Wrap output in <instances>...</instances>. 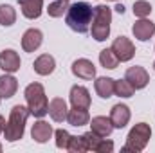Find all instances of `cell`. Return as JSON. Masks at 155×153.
Returning a JSON list of instances; mask_svg holds the SVG:
<instances>
[{"label": "cell", "instance_id": "9c48e42d", "mask_svg": "<svg viewBox=\"0 0 155 153\" xmlns=\"http://www.w3.org/2000/svg\"><path fill=\"white\" fill-rule=\"evenodd\" d=\"M124 79H126L135 90H141V88H144V86L150 83V74L146 72V69L135 65V67H130V69L126 70Z\"/></svg>", "mask_w": 155, "mask_h": 153}, {"label": "cell", "instance_id": "603a6c76", "mask_svg": "<svg viewBox=\"0 0 155 153\" xmlns=\"http://www.w3.org/2000/svg\"><path fill=\"white\" fill-rule=\"evenodd\" d=\"M16 22V11L9 4H0V25L11 27Z\"/></svg>", "mask_w": 155, "mask_h": 153}, {"label": "cell", "instance_id": "8fae6325", "mask_svg": "<svg viewBox=\"0 0 155 153\" xmlns=\"http://www.w3.org/2000/svg\"><path fill=\"white\" fill-rule=\"evenodd\" d=\"M132 33L139 41H148L155 34V24L148 18H139L132 25Z\"/></svg>", "mask_w": 155, "mask_h": 153}, {"label": "cell", "instance_id": "4fadbf2b", "mask_svg": "<svg viewBox=\"0 0 155 153\" xmlns=\"http://www.w3.org/2000/svg\"><path fill=\"white\" fill-rule=\"evenodd\" d=\"M41 41H43V34H41L40 29H35V27L27 29L24 33V36H22V49L25 52H35V50L40 49Z\"/></svg>", "mask_w": 155, "mask_h": 153}, {"label": "cell", "instance_id": "d4e9b609", "mask_svg": "<svg viewBox=\"0 0 155 153\" xmlns=\"http://www.w3.org/2000/svg\"><path fill=\"white\" fill-rule=\"evenodd\" d=\"M69 5H71L69 0H54V2L49 4L47 13H49V16H52V18H60V16H63V15L67 13Z\"/></svg>", "mask_w": 155, "mask_h": 153}, {"label": "cell", "instance_id": "d6986e66", "mask_svg": "<svg viewBox=\"0 0 155 153\" xmlns=\"http://www.w3.org/2000/svg\"><path fill=\"white\" fill-rule=\"evenodd\" d=\"M18 90V79L11 76L9 72H5L4 76H0V97L2 99H9L16 94Z\"/></svg>", "mask_w": 155, "mask_h": 153}, {"label": "cell", "instance_id": "5bb4252c", "mask_svg": "<svg viewBox=\"0 0 155 153\" xmlns=\"http://www.w3.org/2000/svg\"><path fill=\"white\" fill-rule=\"evenodd\" d=\"M69 97H71V105L72 106H78V108H90V92L85 88V86H81V85H74L72 88H71V94H69Z\"/></svg>", "mask_w": 155, "mask_h": 153}, {"label": "cell", "instance_id": "1f68e13d", "mask_svg": "<svg viewBox=\"0 0 155 153\" xmlns=\"http://www.w3.org/2000/svg\"><path fill=\"white\" fill-rule=\"evenodd\" d=\"M153 70H155V61H153Z\"/></svg>", "mask_w": 155, "mask_h": 153}, {"label": "cell", "instance_id": "5b68a950", "mask_svg": "<svg viewBox=\"0 0 155 153\" xmlns=\"http://www.w3.org/2000/svg\"><path fill=\"white\" fill-rule=\"evenodd\" d=\"M152 139V128L150 124L146 122H137L130 132H128V137H126V144L121 148L123 153H139L146 148V144L150 142Z\"/></svg>", "mask_w": 155, "mask_h": 153}, {"label": "cell", "instance_id": "ac0fdd59", "mask_svg": "<svg viewBox=\"0 0 155 153\" xmlns=\"http://www.w3.org/2000/svg\"><path fill=\"white\" fill-rule=\"evenodd\" d=\"M33 69H35V72L40 74V76H49V74L54 72L56 61H54V58H52L51 54H41V56H38V58L35 60Z\"/></svg>", "mask_w": 155, "mask_h": 153}, {"label": "cell", "instance_id": "4dcf8cb0", "mask_svg": "<svg viewBox=\"0 0 155 153\" xmlns=\"http://www.w3.org/2000/svg\"><path fill=\"white\" fill-rule=\"evenodd\" d=\"M116 11H117V13H121V15H123V11H124V7H123V5L119 4V5H117V7H116Z\"/></svg>", "mask_w": 155, "mask_h": 153}, {"label": "cell", "instance_id": "7a4b0ae2", "mask_svg": "<svg viewBox=\"0 0 155 153\" xmlns=\"http://www.w3.org/2000/svg\"><path fill=\"white\" fill-rule=\"evenodd\" d=\"M31 115L27 106L22 105H15L9 112V119L5 121V128H4V137L9 142H16L24 137L25 132V124H27V117Z\"/></svg>", "mask_w": 155, "mask_h": 153}, {"label": "cell", "instance_id": "f546056e", "mask_svg": "<svg viewBox=\"0 0 155 153\" xmlns=\"http://www.w3.org/2000/svg\"><path fill=\"white\" fill-rule=\"evenodd\" d=\"M4 128H5V119L4 115H0V133H4Z\"/></svg>", "mask_w": 155, "mask_h": 153}, {"label": "cell", "instance_id": "484cf974", "mask_svg": "<svg viewBox=\"0 0 155 153\" xmlns=\"http://www.w3.org/2000/svg\"><path fill=\"white\" fill-rule=\"evenodd\" d=\"M134 92H135V88H134L126 79H117L116 83H114V94H116L117 97L128 99V97L134 96Z\"/></svg>", "mask_w": 155, "mask_h": 153}, {"label": "cell", "instance_id": "836d02e7", "mask_svg": "<svg viewBox=\"0 0 155 153\" xmlns=\"http://www.w3.org/2000/svg\"><path fill=\"white\" fill-rule=\"evenodd\" d=\"M114 2H119V0H114Z\"/></svg>", "mask_w": 155, "mask_h": 153}, {"label": "cell", "instance_id": "277c9868", "mask_svg": "<svg viewBox=\"0 0 155 153\" xmlns=\"http://www.w3.org/2000/svg\"><path fill=\"white\" fill-rule=\"evenodd\" d=\"M110 24H112V9L105 4L94 7V16L90 24V33L96 41H105L110 36Z\"/></svg>", "mask_w": 155, "mask_h": 153}, {"label": "cell", "instance_id": "44dd1931", "mask_svg": "<svg viewBox=\"0 0 155 153\" xmlns=\"http://www.w3.org/2000/svg\"><path fill=\"white\" fill-rule=\"evenodd\" d=\"M67 121L71 126H85L90 122V114H88V108H78L72 106L69 112H67Z\"/></svg>", "mask_w": 155, "mask_h": 153}, {"label": "cell", "instance_id": "e0dca14e", "mask_svg": "<svg viewBox=\"0 0 155 153\" xmlns=\"http://www.w3.org/2000/svg\"><path fill=\"white\" fill-rule=\"evenodd\" d=\"M90 130L99 135V137H108L112 132H114V126H112V121L110 117H105V115H97L90 121Z\"/></svg>", "mask_w": 155, "mask_h": 153}, {"label": "cell", "instance_id": "9a60e30c", "mask_svg": "<svg viewBox=\"0 0 155 153\" xmlns=\"http://www.w3.org/2000/svg\"><path fill=\"white\" fill-rule=\"evenodd\" d=\"M52 126L47 122V121H36L35 124H33V128H31V137L38 142V144H43V142H47L51 137H52Z\"/></svg>", "mask_w": 155, "mask_h": 153}, {"label": "cell", "instance_id": "cb8c5ba5", "mask_svg": "<svg viewBox=\"0 0 155 153\" xmlns=\"http://www.w3.org/2000/svg\"><path fill=\"white\" fill-rule=\"evenodd\" d=\"M99 63H101V67H105L108 70H114L119 65V60H117V56L114 54L112 49H103L99 52Z\"/></svg>", "mask_w": 155, "mask_h": 153}, {"label": "cell", "instance_id": "52a82bcc", "mask_svg": "<svg viewBox=\"0 0 155 153\" xmlns=\"http://www.w3.org/2000/svg\"><path fill=\"white\" fill-rule=\"evenodd\" d=\"M110 49L114 50V54L117 56L119 61H130V60L135 56V47H134L132 40L126 38V36H119V38H116Z\"/></svg>", "mask_w": 155, "mask_h": 153}, {"label": "cell", "instance_id": "ffe728a7", "mask_svg": "<svg viewBox=\"0 0 155 153\" xmlns=\"http://www.w3.org/2000/svg\"><path fill=\"white\" fill-rule=\"evenodd\" d=\"M20 9L22 15L29 20L40 18L43 11V0H20Z\"/></svg>", "mask_w": 155, "mask_h": 153}, {"label": "cell", "instance_id": "83f0119b", "mask_svg": "<svg viewBox=\"0 0 155 153\" xmlns=\"http://www.w3.org/2000/svg\"><path fill=\"white\" fill-rule=\"evenodd\" d=\"M152 13V4L146 0H135L134 2V15L137 18H146Z\"/></svg>", "mask_w": 155, "mask_h": 153}, {"label": "cell", "instance_id": "2e32d148", "mask_svg": "<svg viewBox=\"0 0 155 153\" xmlns=\"http://www.w3.org/2000/svg\"><path fill=\"white\" fill-rule=\"evenodd\" d=\"M67 112H69V108H67L65 99H61V97L51 99V103H49V115H51L52 121H56V122L67 121Z\"/></svg>", "mask_w": 155, "mask_h": 153}, {"label": "cell", "instance_id": "7402d4cb", "mask_svg": "<svg viewBox=\"0 0 155 153\" xmlns=\"http://www.w3.org/2000/svg\"><path fill=\"white\" fill-rule=\"evenodd\" d=\"M114 83H116V79H112V77H97L96 81H94V88H96V94L101 97V99H108V97H112L114 96Z\"/></svg>", "mask_w": 155, "mask_h": 153}, {"label": "cell", "instance_id": "f1b7e54d", "mask_svg": "<svg viewBox=\"0 0 155 153\" xmlns=\"http://www.w3.org/2000/svg\"><path fill=\"white\" fill-rule=\"evenodd\" d=\"M54 137H56V146H58L60 150H67L69 141H71V133H69L67 130L60 128V130H56V132H54Z\"/></svg>", "mask_w": 155, "mask_h": 153}, {"label": "cell", "instance_id": "8992f818", "mask_svg": "<svg viewBox=\"0 0 155 153\" xmlns=\"http://www.w3.org/2000/svg\"><path fill=\"white\" fill-rule=\"evenodd\" d=\"M83 139H85V144H87V151H96V153H112L114 151V142L105 139V137H99L96 135L92 130L83 133Z\"/></svg>", "mask_w": 155, "mask_h": 153}, {"label": "cell", "instance_id": "d6a6232c", "mask_svg": "<svg viewBox=\"0 0 155 153\" xmlns=\"http://www.w3.org/2000/svg\"><path fill=\"white\" fill-rule=\"evenodd\" d=\"M0 151H2V144H0Z\"/></svg>", "mask_w": 155, "mask_h": 153}, {"label": "cell", "instance_id": "30bf717a", "mask_svg": "<svg viewBox=\"0 0 155 153\" xmlns=\"http://www.w3.org/2000/svg\"><path fill=\"white\" fill-rule=\"evenodd\" d=\"M130 108L126 106V105H123V103H117L112 106V110H110V121H112V126L117 128V130H123L128 122H130Z\"/></svg>", "mask_w": 155, "mask_h": 153}, {"label": "cell", "instance_id": "7c38bea8", "mask_svg": "<svg viewBox=\"0 0 155 153\" xmlns=\"http://www.w3.org/2000/svg\"><path fill=\"white\" fill-rule=\"evenodd\" d=\"M72 74L76 77H79V79L88 81V79H94L96 77V67H94V63L90 60L79 58V60H76L72 63Z\"/></svg>", "mask_w": 155, "mask_h": 153}, {"label": "cell", "instance_id": "3957f363", "mask_svg": "<svg viewBox=\"0 0 155 153\" xmlns=\"http://www.w3.org/2000/svg\"><path fill=\"white\" fill-rule=\"evenodd\" d=\"M24 97L27 101V108H29L31 115L41 119L43 115L49 114V99L45 96L43 85H40V83L27 85L25 90H24Z\"/></svg>", "mask_w": 155, "mask_h": 153}, {"label": "cell", "instance_id": "ba28073f", "mask_svg": "<svg viewBox=\"0 0 155 153\" xmlns=\"http://www.w3.org/2000/svg\"><path fill=\"white\" fill-rule=\"evenodd\" d=\"M22 67V61H20V56L16 50L13 49H4L0 52V69L4 72H9V74H15L18 72Z\"/></svg>", "mask_w": 155, "mask_h": 153}, {"label": "cell", "instance_id": "4316f807", "mask_svg": "<svg viewBox=\"0 0 155 153\" xmlns=\"http://www.w3.org/2000/svg\"><path fill=\"white\" fill-rule=\"evenodd\" d=\"M67 151H71V153H85L87 151V144H85L83 135H79V137H78V135H71Z\"/></svg>", "mask_w": 155, "mask_h": 153}, {"label": "cell", "instance_id": "6da1fadb", "mask_svg": "<svg viewBox=\"0 0 155 153\" xmlns=\"http://www.w3.org/2000/svg\"><path fill=\"white\" fill-rule=\"evenodd\" d=\"M92 16H94V7L87 2H76L71 4L65 15V22L67 25L74 31V33H87L90 29L92 24Z\"/></svg>", "mask_w": 155, "mask_h": 153}, {"label": "cell", "instance_id": "e575fe53", "mask_svg": "<svg viewBox=\"0 0 155 153\" xmlns=\"http://www.w3.org/2000/svg\"><path fill=\"white\" fill-rule=\"evenodd\" d=\"M0 99H2V97H0Z\"/></svg>", "mask_w": 155, "mask_h": 153}]
</instances>
